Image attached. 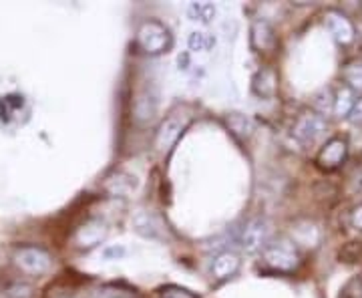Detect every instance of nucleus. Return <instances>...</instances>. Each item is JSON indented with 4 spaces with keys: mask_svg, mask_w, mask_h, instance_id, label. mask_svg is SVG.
Returning a JSON list of instances; mask_svg holds the SVG:
<instances>
[{
    "mask_svg": "<svg viewBox=\"0 0 362 298\" xmlns=\"http://www.w3.org/2000/svg\"><path fill=\"white\" fill-rule=\"evenodd\" d=\"M349 119L352 123H362V97L356 99V103L352 107V111L349 113Z\"/></svg>",
    "mask_w": 362,
    "mask_h": 298,
    "instance_id": "30",
    "label": "nucleus"
},
{
    "mask_svg": "<svg viewBox=\"0 0 362 298\" xmlns=\"http://www.w3.org/2000/svg\"><path fill=\"white\" fill-rule=\"evenodd\" d=\"M252 91L259 99H274L278 93V75L270 67L259 69L252 79Z\"/></svg>",
    "mask_w": 362,
    "mask_h": 298,
    "instance_id": "15",
    "label": "nucleus"
},
{
    "mask_svg": "<svg viewBox=\"0 0 362 298\" xmlns=\"http://www.w3.org/2000/svg\"><path fill=\"white\" fill-rule=\"evenodd\" d=\"M87 298H137V292L119 285H103L89 290Z\"/></svg>",
    "mask_w": 362,
    "mask_h": 298,
    "instance_id": "18",
    "label": "nucleus"
},
{
    "mask_svg": "<svg viewBox=\"0 0 362 298\" xmlns=\"http://www.w3.org/2000/svg\"><path fill=\"white\" fill-rule=\"evenodd\" d=\"M133 230L139 234L145 240H159L163 236V226L153 212L149 210H139L133 216Z\"/></svg>",
    "mask_w": 362,
    "mask_h": 298,
    "instance_id": "13",
    "label": "nucleus"
},
{
    "mask_svg": "<svg viewBox=\"0 0 362 298\" xmlns=\"http://www.w3.org/2000/svg\"><path fill=\"white\" fill-rule=\"evenodd\" d=\"M157 107H159V95H157L156 89L151 85L141 87L135 95V99H133V119H135V123L147 125L157 115Z\"/></svg>",
    "mask_w": 362,
    "mask_h": 298,
    "instance_id": "8",
    "label": "nucleus"
},
{
    "mask_svg": "<svg viewBox=\"0 0 362 298\" xmlns=\"http://www.w3.org/2000/svg\"><path fill=\"white\" fill-rule=\"evenodd\" d=\"M262 258L276 273H294L300 266V254L296 244L288 238L270 240L262 250Z\"/></svg>",
    "mask_w": 362,
    "mask_h": 298,
    "instance_id": "2",
    "label": "nucleus"
},
{
    "mask_svg": "<svg viewBox=\"0 0 362 298\" xmlns=\"http://www.w3.org/2000/svg\"><path fill=\"white\" fill-rule=\"evenodd\" d=\"M185 125H187V121H183L181 115H169L165 117L163 121H161V125L157 127L156 133V147L159 151H169L177 139L181 137V133L185 130Z\"/></svg>",
    "mask_w": 362,
    "mask_h": 298,
    "instance_id": "9",
    "label": "nucleus"
},
{
    "mask_svg": "<svg viewBox=\"0 0 362 298\" xmlns=\"http://www.w3.org/2000/svg\"><path fill=\"white\" fill-rule=\"evenodd\" d=\"M338 298H362V274L352 276L349 282L342 286Z\"/></svg>",
    "mask_w": 362,
    "mask_h": 298,
    "instance_id": "25",
    "label": "nucleus"
},
{
    "mask_svg": "<svg viewBox=\"0 0 362 298\" xmlns=\"http://www.w3.org/2000/svg\"><path fill=\"white\" fill-rule=\"evenodd\" d=\"M226 125L240 139H247L254 133V121L244 113H228L226 115Z\"/></svg>",
    "mask_w": 362,
    "mask_h": 298,
    "instance_id": "17",
    "label": "nucleus"
},
{
    "mask_svg": "<svg viewBox=\"0 0 362 298\" xmlns=\"http://www.w3.org/2000/svg\"><path fill=\"white\" fill-rule=\"evenodd\" d=\"M270 236H272V224L270 220H266V218H252V220L247 222L246 226H244V230H242V236H240V246L242 250L246 252V254H258L262 252L264 248L268 246V242H270Z\"/></svg>",
    "mask_w": 362,
    "mask_h": 298,
    "instance_id": "4",
    "label": "nucleus"
},
{
    "mask_svg": "<svg viewBox=\"0 0 362 298\" xmlns=\"http://www.w3.org/2000/svg\"><path fill=\"white\" fill-rule=\"evenodd\" d=\"M4 297L6 298H33L35 297V288L28 282H21L14 280L11 285L4 288Z\"/></svg>",
    "mask_w": 362,
    "mask_h": 298,
    "instance_id": "23",
    "label": "nucleus"
},
{
    "mask_svg": "<svg viewBox=\"0 0 362 298\" xmlns=\"http://www.w3.org/2000/svg\"><path fill=\"white\" fill-rule=\"evenodd\" d=\"M326 131V121L322 115H318L316 111H304L302 115L298 117L296 123H294V137L302 145H312L316 143Z\"/></svg>",
    "mask_w": 362,
    "mask_h": 298,
    "instance_id": "5",
    "label": "nucleus"
},
{
    "mask_svg": "<svg viewBox=\"0 0 362 298\" xmlns=\"http://www.w3.org/2000/svg\"><path fill=\"white\" fill-rule=\"evenodd\" d=\"M216 4L214 2H192L187 6V14L189 18L195 23H202V25H209L216 16Z\"/></svg>",
    "mask_w": 362,
    "mask_h": 298,
    "instance_id": "19",
    "label": "nucleus"
},
{
    "mask_svg": "<svg viewBox=\"0 0 362 298\" xmlns=\"http://www.w3.org/2000/svg\"><path fill=\"white\" fill-rule=\"evenodd\" d=\"M361 256H362V242H349L346 246L340 250V262L354 264V262H358Z\"/></svg>",
    "mask_w": 362,
    "mask_h": 298,
    "instance_id": "27",
    "label": "nucleus"
},
{
    "mask_svg": "<svg viewBox=\"0 0 362 298\" xmlns=\"http://www.w3.org/2000/svg\"><path fill=\"white\" fill-rule=\"evenodd\" d=\"M159 298H199L195 292L177 285H168L159 290Z\"/></svg>",
    "mask_w": 362,
    "mask_h": 298,
    "instance_id": "26",
    "label": "nucleus"
},
{
    "mask_svg": "<svg viewBox=\"0 0 362 298\" xmlns=\"http://www.w3.org/2000/svg\"><path fill=\"white\" fill-rule=\"evenodd\" d=\"M250 45L258 52H268L276 47V30L270 21L256 18L250 26Z\"/></svg>",
    "mask_w": 362,
    "mask_h": 298,
    "instance_id": "11",
    "label": "nucleus"
},
{
    "mask_svg": "<svg viewBox=\"0 0 362 298\" xmlns=\"http://www.w3.org/2000/svg\"><path fill=\"white\" fill-rule=\"evenodd\" d=\"M354 103H356L354 91L349 89V87H342V89L337 93V97H334V113H337L338 117H349Z\"/></svg>",
    "mask_w": 362,
    "mask_h": 298,
    "instance_id": "21",
    "label": "nucleus"
},
{
    "mask_svg": "<svg viewBox=\"0 0 362 298\" xmlns=\"http://www.w3.org/2000/svg\"><path fill=\"white\" fill-rule=\"evenodd\" d=\"M346 220H349L350 228L362 232V204H356L354 207H350L349 218H346Z\"/></svg>",
    "mask_w": 362,
    "mask_h": 298,
    "instance_id": "28",
    "label": "nucleus"
},
{
    "mask_svg": "<svg viewBox=\"0 0 362 298\" xmlns=\"http://www.w3.org/2000/svg\"><path fill=\"white\" fill-rule=\"evenodd\" d=\"M11 260L26 276H45L51 273L52 268L51 252L40 246H33V244L14 248Z\"/></svg>",
    "mask_w": 362,
    "mask_h": 298,
    "instance_id": "1",
    "label": "nucleus"
},
{
    "mask_svg": "<svg viewBox=\"0 0 362 298\" xmlns=\"http://www.w3.org/2000/svg\"><path fill=\"white\" fill-rule=\"evenodd\" d=\"M324 25H326L328 33L332 35V39L337 40L338 45H350L356 37L352 21L340 11H328L324 14Z\"/></svg>",
    "mask_w": 362,
    "mask_h": 298,
    "instance_id": "10",
    "label": "nucleus"
},
{
    "mask_svg": "<svg viewBox=\"0 0 362 298\" xmlns=\"http://www.w3.org/2000/svg\"><path fill=\"white\" fill-rule=\"evenodd\" d=\"M349 157V142L344 137H332L324 143L316 156V166L324 171H334Z\"/></svg>",
    "mask_w": 362,
    "mask_h": 298,
    "instance_id": "6",
    "label": "nucleus"
},
{
    "mask_svg": "<svg viewBox=\"0 0 362 298\" xmlns=\"http://www.w3.org/2000/svg\"><path fill=\"white\" fill-rule=\"evenodd\" d=\"M214 45H216V37H211L209 33L194 30V33H189V37H187V47H189V51L194 52L209 51V49H214Z\"/></svg>",
    "mask_w": 362,
    "mask_h": 298,
    "instance_id": "22",
    "label": "nucleus"
},
{
    "mask_svg": "<svg viewBox=\"0 0 362 298\" xmlns=\"http://www.w3.org/2000/svg\"><path fill=\"white\" fill-rule=\"evenodd\" d=\"M342 79L352 91H362V61H350L342 69Z\"/></svg>",
    "mask_w": 362,
    "mask_h": 298,
    "instance_id": "20",
    "label": "nucleus"
},
{
    "mask_svg": "<svg viewBox=\"0 0 362 298\" xmlns=\"http://www.w3.org/2000/svg\"><path fill=\"white\" fill-rule=\"evenodd\" d=\"M314 107H316L318 115H328L330 111H334V97H332L330 89H322L314 97Z\"/></svg>",
    "mask_w": 362,
    "mask_h": 298,
    "instance_id": "24",
    "label": "nucleus"
},
{
    "mask_svg": "<svg viewBox=\"0 0 362 298\" xmlns=\"http://www.w3.org/2000/svg\"><path fill=\"white\" fill-rule=\"evenodd\" d=\"M177 65H180V69H183V71L189 69V55H187V52H183V55L177 57Z\"/></svg>",
    "mask_w": 362,
    "mask_h": 298,
    "instance_id": "31",
    "label": "nucleus"
},
{
    "mask_svg": "<svg viewBox=\"0 0 362 298\" xmlns=\"http://www.w3.org/2000/svg\"><path fill=\"white\" fill-rule=\"evenodd\" d=\"M127 256V250L125 246H121V244H113V246H107L103 250V258L107 262H111V260H121Z\"/></svg>",
    "mask_w": 362,
    "mask_h": 298,
    "instance_id": "29",
    "label": "nucleus"
},
{
    "mask_svg": "<svg viewBox=\"0 0 362 298\" xmlns=\"http://www.w3.org/2000/svg\"><path fill=\"white\" fill-rule=\"evenodd\" d=\"M135 188H137V178L127 173V171H115L103 182L105 192H109L111 195H117V197L129 195Z\"/></svg>",
    "mask_w": 362,
    "mask_h": 298,
    "instance_id": "16",
    "label": "nucleus"
},
{
    "mask_svg": "<svg viewBox=\"0 0 362 298\" xmlns=\"http://www.w3.org/2000/svg\"><path fill=\"white\" fill-rule=\"evenodd\" d=\"M107 226L101 220H87L78 226L73 234V244L78 250H93L99 244H103L107 238Z\"/></svg>",
    "mask_w": 362,
    "mask_h": 298,
    "instance_id": "7",
    "label": "nucleus"
},
{
    "mask_svg": "<svg viewBox=\"0 0 362 298\" xmlns=\"http://www.w3.org/2000/svg\"><path fill=\"white\" fill-rule=\"evenodd\" d=\"M240 266H242V260L240 254H235L233 250H223L220 252L216 258L211 260V276L223 282V280H230L235 274L240 273Z\"/></svg>",
    "mask_w": 362,
    "mask_h": 298,
    "instance_id": "12",
    "label": "nucleus"
},
{
    "mask_svg": "<svg viewBox=\"0 0 362 298\" xmlns=\"http://www.w3.org/2000/svg\"><path fill=\"white\" fill-rule=\"evenodd\" d=\"M135 45L145 55H161L171 47V33L161 21L151 18L139 25L135 35Z\"/></svg>",
    "mask_w": 362,
    "mask_h": 298,
    "instance_id": "3",
    "label": "nucleus"
},
{
    "mask_svg": "<svg viewBox=\"0 0 362 298\" xmlns=\"http://www.w3.org/2000/svg\"><path fill=\"white\" fill-rule=\"evenodd\" d=\"M322 240V230L316 222L298 220L292 226V242L304 248H316Z\"/></svg>",
    "mask_w": 362,
    "mask_h": 298,
    "instance_id": "14",
    "label": "nucleus"
}]
</instances>
